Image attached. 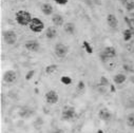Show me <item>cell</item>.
<instances>
[{
  "label": "cell",
  "instance_id": "obj_1",
  "mask_svg": "<svg viewBox=\"0 0 134 133\" xmlns=\"http://www.w3.org/2000/svg\"><path fill=\"white\" fill-rule=\"evenodd\" d=\"M32 15L27 12V11H24V10H20L18 12L15 13V20L18 24L22 25V26H26V25H30L31 21H32Z\"/></svg>",
  "mask_w": 134,
  "mask_h": 133
},
{
  "label": "cell",
  "instance_id": "obj_2",
  "mask_svg": "<svg viewBox=\"0 0 134 133\" xmlns=\"http://www.w3.org/2000/svg\"><path fill=\"white\" fill-rule=\"evenodd\" d=\"M2 38L4 43L8 46H14L17 42V34L12 30H7L2 32Z\"/></svg>",
  "mask_w": 134,
  "mask_h": 133
},
{
  "label": "cell",
  "instance_id": "obj_3",
  "mask_svg": "<svg viewBox=\"0 0 134 133\" xmlns=\"http://www.w3.org/2000/svg\"><path fill=\"white\" fill-rule=\"evenodd\" d=\"M99 56H100V59H102L103 62H106L109 59H112L116 56V50L113 47H106L103 50V52L99 54Z\"/></svg>",
  "mask_w": 134,
  "mask_h": 133
},
{
  "label": "cell",
  "instance_id": "obj_4",
  "mask_svg": "<svg viewBox=\"0 0 134 133\" xmlns=\"http://www.w3.org/2000/svg\"><path fill=\"white\" fill-rule=\"evenodd\" d=\"M29 27L32 32H34V33H41L44 29V23L39 18H33Z\"/></svg>",
  "mask_w": 134,
  "mask_h": 133
},
{
  "label": "cell",
  "instance_id": "obj_5",
  "mask_svg": "<svg viewBox=\"0 0 134 133\" xmlns=\"http://www.w3.org/2000/svg\"><path fill=\"white\" fill-rule=\"evenodd\" d=\"M76 116V111L74 107L71 106H65L61 113V118L63 120H71Z\"/></svg>",
  "mask_w": 134,
  "mask_h": 133
},
{
  "label": "cell",
  "instance_id": "obj_6",
  "mask_svg": "<svg viewBox=\"0 0 134 133\" xmlns=\"http://www.w3.org/2000/svg\"><path fill=\"white\" fill-rule=\"evenodd\" d=\"M54 52H55L57 57L64 58L69 53V47L63 45V43H56V46L54 48Z\"/></svg>",
  "mask_w": 134,
  "mask_h": 133
},
{
  "label": "cell",
  "instance_id": "obj_7",
  "mask_svg": "<svg viewBox=\"0 0 134 133\" xmlns=\"http://www.w3.org/2000/svg\"><path fill=\"white\" fill-rule=\"evenodd\" d=\"M46 102L48 103V104H50V105H55V104H57L58 103V101H59V96H58V94L56 93V91H54V90H50V91H48L47 93H46Z\"/></svg>",
  "mask_w": 134,
  "mask_h": 133
},
{
  "label": "cell",
  "instance_id": "obj_8",
  "mask_svg": "<svg viewBox=\"0 0 134 133\" xmlns=\"http://www.w3.org/2000/svg\"><path fill=\"white\" fill-rule=\"evenodd\" d=\"M17 79V73L14 70H8L3 74V80L7 84H13Z\"/></svg>",
  "mask_w": 134,
  "mask_h": 133
},
{
  "label": "cell",
  "instance_id": "obj_9",
  "mask_svg": "<svg viewBox=\"0 0 134 133\" xmlns=\"http://www.w3.org/2000/svg\"><path fill=\"white\" fill-rule=\"evenodd\" d=\"M24 48L30 52H38L40 49V45L37 40H27L24 43Z\"/></svg>",
  "mask_w": 134,
  "mask_h": 133
},
{
  "label": "cell",
  "instance_id": "obj_10",
  "mask_svg": "<svg viewBox=\"0 0 134 133\" xmlns=\"http://www.w3.org/2000/svg\"><path fill=\"white\" fill-rule=\"evenodd\" d=\"M98 117H99V119H102L104 121H109L112 117V113L107 108H103L98 112Z\"/></svg>",
  "mask_w": 134,
  "mask_h": 133
},
{
  "label": "cell",
  "instance_id": "obj_11",
  "mask_svg": "<svg viewBox=\"0 0 134 133\" xmlns=\"http://www.w3.org/2000/svg\"><path fill=\"white\" fill-rule=\"evenodd\" d=\"M107 23L111 29H116L118 26V20L114 14H109L107 16Z\"/></svg>",
  "mask_w": 134,
  "mask_h": 133
},
{
  "label": "cell",
  "instance_id": "obj_12",
  "mask_svg": "<svg viewBox=\"0 0 134 133\" xmlns=\"http://www.w3.org/2000/svg\"><path fill=\"white\" fill-rule=\"evenodd\" d=\"M58 35V32L55 26H49L46 30V37L48 39H55Z\"/></svg>",
  "mask_w": 134,
  "mask_h": 133
},
{
  "label": "cell",
  "instance_id": "obj_13",
  "mask_svg": "<svg viewBox=\"0 0 134 133\" xmlns=\"http://www.w3.org/2000/svg\"><path fill=\"white\" fill-rule=\"evenodd\" d=\"M52 22L55 26H62L64 25V19L60 14H54L52 16Z\"/></svg>",
  "mask_w": 134,
  "mask_h": 133
},
{
  "label": "cell",
  "instance_id": "obj_14",
  "mask_svg": "<svg viewBox=\"0 0 134 133\" xmlns=\"http://www.w3.org/2000/svg\"><path fill=\"white\" fill-rule=\"evenodd\" d=\"M40 10H41V12H42L46 16H50V15L53 14L54 8H53V5L50 4V3H42V4L40 5Z\"/></svg>",
  "mask_w": 134,
  "mask_h": 133
},
{
  "label": "cell",
  "instance_id": "obj_15",
  "mask_svg": "<svg viewBox=\"0 0 134 133\" xmlns=\"http://www.w3.org/2000/svg\"><path fill=\"white\" fill-rule=\"evenodd\" d=\"M63 30L65 33H68L70 35H73L75 33V24L73 22H66L63 25Z\"/></svg>",
  "mask_w": 134,
  "mask_h": 133
},
{
  "label": "cell",
  "instance_id": "obj_16",
  "mask_svg": "<svg viewBox=\"0 0 134 133\" xmlns=\"http://www.w3.org/2000/svg\"><path fill=\"white\" fill-rule=\"evenodd\" d=\"M133 32L130 30V29H126L124 32H122V38L125 41H130L132 38H133Z\"/></svg>",
  "mask_w": 134,
  "mask_h": 133
},
{
  "label": "cell",
  "instance_id": "obj_17",
  "mask_svg": "<svg viewBox=\"0 0 134 133\" xmlns=\"http://www.w3.org/2000/svg\"><path fill=\"white\" fill-rule=\"evenodd\" d=\"M126 79H127V76H126L125 74H121V73H119V74L115 75V76H114V78H113V80H114V82H115L116 85H120V84L125 82V81H126Z\"/></svg>",
  "mask_w": 134,
  "mask_h": 133
},
{
  "label": "cell",
  "instance_id": "obj_18",
  "mask_svg": "<svg viewBox=\"0 0 134 133\" xmlns=\"http://www.w3.org/2000/svg\"><path fill=\"white\" fill-rule=\"evenodd\" d=\"M31 114H33V111L30 110L29 108H22V109L19 111V116H20V117L26 118V117H30Z\"/></svg>",
  "mask_w": 134,
  "mask_h": 133
},
{
  "label": "cell",
  "instance_id": "obj_19",
  "mask_svg": "<svg viewBox=\"0 0 134 133\" xmlns=\"http://www.w3.org/2000/svg\"><path fill=\"white\" fill-rule=\"evenodd\" d=\"M126 124L129 128H134V113H130L128 116H127V119H126Z\"/></svg>",
  "mask_w": 134,
  "mask_h": 133
},
{
  "label": "cell",
  "instance_id": "obj_20",
  "mask_svg": "<svg viewBox=\"0 0 134 133\" xmlns=\"http://www.w3.org/2000/svg\"><path fill=\"white\" fill-rule=\"evenodd\" d=\"M58 69V65L57 64H50L46 68V73L47 74H53L54 72H56Z\"/></svg>",
  "mask_w": 134,
  "mask_h": 133
},
{
  "label": "cell",
  "instance_id": "obj_21",
  "mask_svg": "<svg viewBox=\"0 0 134 133\" xmlns=\"http://www.w3.org/2000/svg\"><path fill=\"white\" fill-rule=\"evenodd\" d=\"M82 48L86 50V52H87L88 54H92V53H93V48L91 47V45L89 43V41L83 40V41H82Z\"/></svg>",
  "mask_w": 134,
  "mask_h": 133
},
{
  "label": "cell",
  "instance_id": "obj_22",
  "mask_svg": "<svg viewBox=\"0 0 134 133\" xmlns=\"http://www.w3.org/2000/svg\"><path fill=\"white\" fill-rule=\"evenodd\" d=\"M111 84L109 82V79L106 77V76H102L100 77V79H99V86H102V87H108V86H110Z\"/></svg>",
  "mask_w": 134,
  "mask_h": 133
},
{
  "label": "cell",
  "instance_id": "obj_23",
  "mask_svg": "<svg viewBox=\"0 0 134 133\" xmlns=\"http://www.w3.org/2000/svg\"><path fill=\"white\" fill-rule=\"evenodd\" d=\"M60 81H61V84H63V85H65V86H69V85H71L72 84V78L71 77H69V76H62L61 78H60Z\"/></svg>",
  "mask_w": 134,
  "mask_h": 133
},
{
  "label": "cell",
  "instance_id": "obj_24",
  "mask_svg": "<svg viewBox=\"0 0 134 133\" xmlns=\"http://www.w3.org/2000/svg\"><path fill=\"white\" fill-rule=\"evenodd\" d=\"M126 11L127 12H132V11H134V1L133 0H129V2L126 4Z\"/></svg>",
  "mask_w": 134,
  "mask_h": 133
},
{
  "label": "cell",
  "instance_id": "obj_25",
  "mask_svg": "<svg viewBox=\"0 0 134 133\" xmlns=\"http://www.w3.org/2000/svg\"><path fill=\"white\" fill-rule=\"evenodd\" d=\"M34 74H35V71L34 70H31V71H29L27 73H26V75H25V80H31L32 79V77L34 76Z\"/></svg>",
  "mask_w": 134,
  "mask_h": 133
},
{
  "label": "cell",
  "instance_id": "obj_26",
  "mask_svg": "<svg viewBox=\"0 0 134 133\" xmlns=\"http://www.w3.org/2000/svg\"><path fill=\"white\" fill-rule=\"evenodd\" d=\"M85 88H86L85 82H83L82 80H79V81H78V85H77V90H78V91H83Z\"/></svg>",
  "mask_w": 134,
  "mask_h": 133
},
{
  "label": "cell",
  "instance_id": "obj_27",
  "mask_svg": "<svg viewBox=\"0 0 134 133\" xmlns=\"http://www.w3.org/2000/svg\"><path fill=\"white\" fill-rule=\"evenodd\" d=\"M54 1H55L57 4H59V5H65L66 3L69 2V0H54Z\"/></svg>",
  "mask_w": 134,
  "mask_h": 133
},
{
  "label": "cell",
  "instance_id": "obj_28",
  "mask_svg": "<svg viewBox=\"0 0 134 133\" xmlns=\"http://www.w3.org/2000/svg\"><path fill=\"white\" fill-rule=\"evenodd\" d=\"M98 91H100V93H102V94H104V93L106 92V87H102V86H99V88H98Z\"/></svg>",
  "mask_w": 134,
  "mask_h": 133
},
{
  "label": "cell",
  "instance_id": "obj_29",
  "mask_svg": "<svg viewBox=\"0 0 134 133\" xmlns=\"http://www.w3.org/2000/svg\"><path fill=\"white\" fill-rule=\"evenodd\" d=\"M53 133H64V131H63L62 129H59V128H58V129L54 130V132H53Z\"/></svg>",
  "mask_w": 134,
  "mask_h": 133
},
{
  "label": "cell",
  "instance_id": "obj_30",
  "mask_svg": "<svg viewBox=\"0 0 134 133\" xmlns=\"http://www.w3.org/2000/svg\"><path fill=\"white\" fill-rule=\"evenodd\" d=\"M120 2H121V4H122L124 7H126V4L129 2V0H120Z\"/></svg>",
  "mask_w": 134,
  "mask_h": 133
},
{
  "label": "cell",
  "instance_id": "obj_31",
  "mask_svg": "<svg viewBox=\"0 0 134 133\" xmlns=\"http://www.w3.org/2000/svg\"><path fill=\"white\" fill-rule=\"evenodd\" d=\"M110 89H111V92H113V93L115 92V87H114V85H113V84H111V85H110Z\"/></svg>",
  "mask_w": 134,
  "mask_h": 133
},
{
  "label": "cell",
  "instance_id": "obj_32",
  "mask_svg": "<svg viewBox=\"0 0 134 133\" xmlns=\"http://www.w3.org/2000/svg\"><path fill=\"white\" fill-rule=\"evenodd\" d=\"M130 81L134 85V75H131V76H130Z\"/></svg>",
  "mask_w": 134,
  "mask_h": 133
},
{
  "label": "cell",
  "instance_id": "obj_33",
  "mask_svg": "<svg viewBox=\"0 0 134 133\" xmlns=\"http://www.w3.org/2000/svg\"><path fill=\"white\" fill-rule=\"evenodd\" d=\"M130 19H131V22H132V23H133V25H134V14H132V16H131V18H130Z\"/></svg>",
  "mask_w": 134,
  "mask_h": 133
},
{
  "label": "cell",
  "instance_id": "obj_34",
  "mask_svg": "<svg viewBox=\"0 0 134 133\" xmlns=\"http://www.w3.org/2000/svg\"><path fill=\"white\" fill-rule=\"evenodd\" d=\"M97 133H105V132H104L102 129H98V130H97Z\"/></svg>",
  "mask_w": 134,
  "mask_h": 133
}]
</instances>
